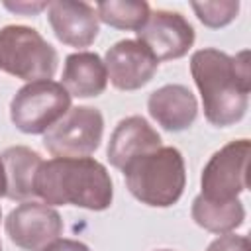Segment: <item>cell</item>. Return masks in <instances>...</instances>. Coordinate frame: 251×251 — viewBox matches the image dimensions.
Returning <instances> with one entry per match:
<instances>
[{"label": "cell", "mask_w": 251, "mask_h": 251, "mask_svg": "<svg viewBox=\"0 0 251 251\" xmlns=\"http://www.w3.org/2000/svg\"><path fill=\"white\" fill-rule=\"evenodd\" d=\"M190 75L200 90L204 116L216 127L237 124L249 106V51L235 57L214 49H198L190 57Z\"/></svg>", "instance_id": "cell-1"}, {"label": "cell", "mask_w": 251, "mask_h": 251, "mask_svg": "<svg viewBox=\"0 0 251 251\" xmlns=\"http://www.w3.org/2000/svg\"><path fill=\"white\" fill-rule=\"evenodd\" d=\"M35 194L47 206L73 204L102 212L112 204L114 184L106 167L92 157H53L37 171Z\"/></svg>", "instance_id": "cell-2"}, {"label": "cell", "mask_w": 251, "mask_h": 251, "mask_svg": "<svg viewBox=\"0 0 251 251\" xmlns=\"http://www.w3.org/2000/svg\"><path fill=\"white\" fill-rule=\"evenodd\" d=\"M126 186L133 198L153 208L176 204L186 186L182 153L176 147H157L131 159L124 169Z\"/></svg>", "instance_id": "cell-3"}, {"label": "cell", "mask_w": 251, "mask_h": 251, "mask_svg": "<svg viewBox=\"0 0 251 251\" xmlns=\"http://www.w3.org/2000/svg\"><path fill=\"white\" fill-rule=\"evenodd\" d=\"M59 65L55 47L29 25H4L0 29V71L33 82L51 80Z\"/></svg>", "instance_id": "cell-4"}, {"label": "cell", "mask_w": 251, "mask_h": 251, "mask_svg": "<svg viewBox=\"0 0 251 251\" xmlns=\"http://www.w3.org/2000/svg\"><path fill=\"white\" fill-rule=\"evenodd\" d=\"M71 110V94L61 82L33 80L24 84L10 102V120L29 135L45 133Z\"/></svg>", "instance_id": "cell-5"}, {"label": "cell", "mask_w": 251, "mask_h": 251, "mask_svg": "<svg viewBox=\"0 0 251 251\" xmlns=\"http://www.w3.org/2000/svg\"><path fill=\"white\" fill-rule=\"evenodd\" d=\"M102 133V112L92 106H75L43 133V147L53 157H88L100 147Z\"/></svg>", "instance_id": "cell-6"}, {"label": "cell", "mask_w": 251, "mask_h": 251, "mask_svg": "<svg viewBox=\"0 0 251 251\" xmlns=\"http://www.w3.org/2000/svg\"><path fill=\"white\" fill-rule=\"evenodd\" d=\"M249 139H235L216 151L202 169L200 196L212 202L237 200L247 190V167H249Z\"/></svg>", "instance_id": "cell-7"}, {"label": "cell", "mask_w": 251, "mask_h": 251, "mask_svg": "<svg viewBox=\"0 0 251 251\" xmlns=\"http://www.w3.org/2000/svg\"><path fill=\"white\" fill-rule=\"evenodd\" d=\"M6 233L14 245L24 251H43L63 233L61 214L43 202L27 200L16 206L6 222Z\"/></svg>", "instance_id": "cell-8"}, {"label": "cell", "mask_w": 251, "mask_h": 251, "mask_svg": "<svg viewBox=\"0 0 251 251\" xmlns=\"http://www.w3.org/2000/svg\"><path fill=\"white\" fill-rule=\"evenodd\" d=\"M135 33L137 41H141L159 63L184 57L196 37L190 22L180 12L171 10L151 12L143 27Z\"/></svg>", "instance_id": "cell-9"}, {"label": "cell", "mask_w": 251, "mask_h": 251, "mask_svg": "<svg viewBox=\"0 0 251 251\" xmlns=\"http://www.w3.org/2000/svg\"><path fill=\"white\" fill-rule=\"evenodd\" d=\"M108 80L118 90H137L145 86L157 73L159 61L137 39H122L114 43L104 57Z\"/></svg>", "instance_id": "cell-10"}, {"label": "cell", "mask_w": 251, "mask_h": 251, "mask_svg": "<svg viewBox=\"0 0 251 251\" xmlns=\"http://www.w3.org/2000/svg\"><path fill=\"white\" fill-rule=\"evenodd\" d=\"M47 20L55 37L69 47H90L100 31L96 10L86 2H49Z\"/></svg>", "instance_id": "cell-11"}, {"label": "cell", "mask_w": 251, "mask_h": 251, "mask_svg": "<svg viewBox=\"0 0 251 251\" xmlns=\"http://www.w3.org/2000/svg\"><path fill=\"white\" fill-rule=\"evenodd\" d=\"M149 116L167 131L188 129L198 116V102L184 84H165L147 98Z\"/></svg>", "instance_id": "cell-12"}, {"label": "cell", "mask_w": 251, "mask_h": 251, "mask_svg": "<svg viewBox=\"0 0 251 251\" xmlns=\"http://www.w3.org/2000/svg\"><path fill=\"white\" fill-rule=\"evenodd\" d=\"M161 147V135L141 116L124 118L110 135L108 161L116 169H124L131 159Z\"/></svg>", "instance_id": "cell-13"}, {"label": "cell", "mask_w": 251, "mask_h": 251, "mask_svg": "<svg viewBox=\"0 0 251 251\" xmlns=\"http://www.w3.org/2000/svg\"><path fill=\"white\" fill-rule=\"evenodd\" d=\"M61 84L75 98L100 96L108 86V71L102 57L90 51L71 53L65 59Z\"/></svg>", "instance_id": "cell-14"}, {"label": "cell", "mask_w": 251, "mask_h": 251, "mask_svg": "<svg viewBox=\"0 0 251 251\" xmlns=\"http://www.w3.org/2000/svg\"><path fill=\"white\" fill-rule=\"evenodd\" d=\"M0 161L4 165V175H6V198L27 202L33 196H37L35 178L43 163L37 151L24 145H14L2 151Z\"/></svg>", "instance_id": "cell-15"}, {"label": "cell", "mask_w": 251, "mask_h": 251, "mask_svg": "<svg viewBox=\"0 0 251 251\" xmlns=\"http://www.w3.org/2000/svg\"><path fill=\"white\" fill-rule=\"evenodd\" d=\"M190 214H192V220L200 227L212 233H220V235L231 233L245 220V208L239 198L231 202H212L198 194L192 200Z\"/></svg>", "instance_id": "cell-16"}, {"label": "cell", "mask_w": 251, "mask_h": 251, "mask_svg": "<svg viewBox=\"0 0 251 251\" xmlns=\"http://www.w3.org/2000/svg\"><path fill=\"white\" fill-rule=\"evenodd\" d=\"M98 22L108 24L116 29L139 31L147 22L151 8L143 0H106L96 4Z\"/></svg>", "instance_id": "cell-17"}, {"label": "cell", "mask_w": 251, "mask_h": 251, "mask_svg": "<svg viewBox=\"0 0 251 251\" xmlns=\"http://www.w3.org/2000/svg\"><path fill=\"white\" fill-rule=\"evenodd\" d=\"M192 10L196 12V18L212 27V29H218V27H224L227 25L229 22L235 20L237 12H239V2L237 0H220V2H192L190 4Z\"/></svg>", "instance_id": "cell-18"}, {"label": "cell", "mask_w": 251, "mask_h": 251, "mask_svg": "<svg viewBox=\"0 0 251 251\" xmlns=\"http://www.w3.org/2000/svg\"><path fill=\"white\" fill-rule=\"evenodd\" d=\"M206 251H251V247H249V239L245 235L222 233L208 245Z\"/></svg>", "instance_id": "cell-19"}, {"label": "cell", "mask_w": 251, "mask_h": 251, "mask_svg": "<svg viewBox=\"0 0 251 251\" xmlns=\"http://www.w3.org/2000/svg\"><path fill=\"white\" fill-rule=\"evenodd\" d=\"M43 251H90L88 245H84L82 241H76V239H57L53 241L51 245H47Z\"/></svg>", "instance_id": "cell-20"}, {"label": "cell", "mask_w": 251, "mask_h": 251, "mask_svg": "<svg viewBox=\"0 0 251 251\" xmlns=\"http://www.w3.org/2000/svg\"><path fill=\"white\" fill-rule=\"evenodd\" d=\"M8 10H12V12H18V14H27V16H31V14H37L39 10H43V8H47L49 6V2H16V4H10V2H6L4 4Z\"/></svg>", "instance_id": "cell-21"}, {"label": "cell", "mask_w": 251, "mask_h": 251, "mask_svg": "<svg viewBox=\"0 0 251 251\" xmlns=\"http://www.w3.org/2000/svg\"><path fill=\"white\" fill-rule=\"evenodd\" d=\"M0 196H6V175H4L2 161H0Z\"/></svg>", "instance_id": "cell-22"}, {"label": "cell", "mask_w": 251, "mask_h": 251, "mask_svg": "<svg viewBox=\"0 0 251 251\" xmlns=\"http://www.w3.org/2000/svg\"><path fill=\"white\" fill-rule=\"evenodd\" d=\"M0 220H2V210H0ZM0 251H2V243H0Z\"/></svg>", "instance_id": "cell-23"}, {"label": "cell", "mask_w": 251, "mask_h": 251, "mask_svg": "<svg viewBox=\"0 0 251 251\" xmlns=\"http://www.w3.org/2000/svg\"><path fill=\"white\" fill-rule=\"evenodd\" d=\"M161 251H171V249H161Z\"/></svg>", "instance_id": "cell-24"}]
</instances>
